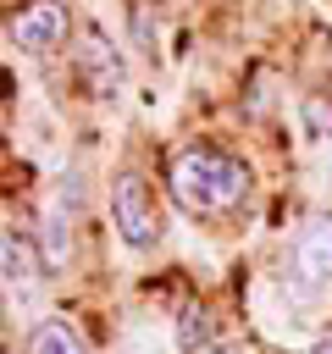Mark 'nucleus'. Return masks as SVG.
<instances>
[{
    "mask_svg": "<svg viewBox=\"0 0 332 354\" xmlns=\"http://www.w3.org/2000/svg\"><path fill=\"white\" fill-rule=\"evenodd\" d=\"M77 72L89 77V88H94L100 100H116V94H122V55L105 44V33H83Z\"/></svg>",
    "mask_w": 332,
    "mask_h": 354,
    "instance_id": "obj_5",
    "label": "nucleus"
},
{
    "mask_svg": "<svg viewBox=\"0 0 332 354\" xmlns=\"http://www.w3.org/2000/svg\"><path fill=\"white\" fill-rule=\"evenodd\" d=\"M310 354H332V332H321V337L310 343Z\"/></svg>",
    "mask_w": 332,
    "mask_h": 354,
    "instance_id": "obj_11",
    "label": "nucleus"
},
{
    "mask_svg": "<svg viewBox=\"0 0 332 354\" xmlns=\"http://www.w3.org/2000/svg\"><path fill=\"white\" fill-rule=\"evenodd\" d=\"M0 266H6V293H11V304L28 299V293H33V277H39V260H33V243H28L17 227L0 232Z\"/></svg>",
    "mask_w": 332,
    "mask_h": 354,
    "instance_id": "obj_6",
    "label": "nucleus"
},
{
    "mask_svg": "<svg viewBox=\"0 0 332 354\" xmlns=\"http://www.w3.org/2000/svg\"><path fill=\"white\" fill-rule=\"evenodd\" d=\"M199 354H243V343H238V337H210Z\"/></svg>",
    "mask_w": 332,
    "mask_h": 354,
    "instance_id": "obj_10",
    "label": "nucleus"
},
{
    "mask_svg": "<svg viewBox=\"0 0 332 354\" xmlns=\"http://www.w3.org/2000/svg\"><path fill=\"white\" fill-rule=\"evenodd\" d=\"M177 337H183V348L188 354H199L210 337H216V326H210V310H199V304H188L183 315H177Z\"/></svg>",
    "mask_w": 332,
    "mask_h": 354,
    "instance_id": "obj_9",
    "label": "nucleus"
},
{
    "mask_svg": "<svg viewBox=\"0 0 332 354\" xmlns=\"http://www.w3.org/2000/svg\"><path fill=\"white\" fill-rule=\"evenodd\" d=\"M66 33V11L55 6V0H28V6H17V17L6 22V39L17 44V50H50L55 39Z\"/></svg>",
    "mask_w": 332,
    "mask_h": 354,
    "instance_id": "obj_4",
    "label": "nucleus"
},
{
    "mask_svg": "<svg viewBox=\"0 0 332 354\" xmlns=\"http://www.w3.org/2000/svg\"><path fill=\"white\" fill-rule=\"evenodd\" d=\"M111 221H116V232H122L127 249H155L160 227H155V205H149V188H144L138 171L116 177V188H111Z\"/></svg>",
    "mask_w": 332,
    "mask_h": 354,
    "instance_id": "obj_2",
    "label": "nucleus"
},
{
    "mask_svg": "<svg viewBox=\"0 0 332 354\" xmlns=\"http://www.w3.org/2000/svg\"><path fill=\"white\" fill-rule=\"evenodd\" d=\"M28 354H89V348H83L77 326H66V321H39V326L28 332Z\"/></svg>",
    "mask_w": 332,
    "mask_h": 354,
    "instance_id": "obj_7",
    "label": "nucleus"
},
{
    "mask_svg": "<svg viewBox=\"0 0 332 354\" xmlns=\"http://www.w3.org/2000/svg\"><path fill=\"white\" fill-rule=\"evenodd\" d=\"M39 238H44V266H50V271H61V266H66V254H72L66 216H61V210H50V216H44V227H39Z\"/></svg>",
    "mask_w": 332,
    "mask_h": 354,
    "instance_id": "obj_8",
    "label": "nucleus"
},
{
    "mask_svg": "<svg viewBox=\"0 0 332 354\" xmlns=\"http://www.w3.org/2000/svg\"><path fill=\"white\" fill-rule=\"evenodd\" d=\"M243 194H249V166L227 149L194 144L172 160V199L188 216H227L243 205Z\"/></svg>",
    "mask_w": 332,
    "mask_h": 354,
    "instance_id": "obj_1",
    "label": "nucleus"
},
{
    "mask_svg": "<svg viewBox=\"0 0 332 354\" xmlns=\"http://www.w3.org/2000/svg\"><path fill=\"white\" fill-rule=\"evenodd\" d=\"M293 282L299 293H332V221H310L293 243Z\"/></svg>",
    "mask_w": 332,
    "mask_h": 354,
    "instance_id": "obj_3",
    "label": "nucleus"
}]
</instances>
